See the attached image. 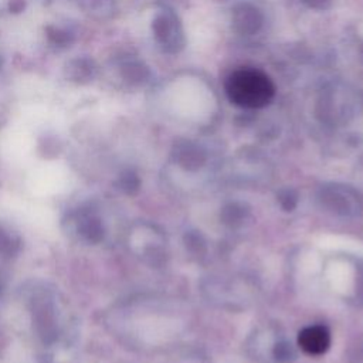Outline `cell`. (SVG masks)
Listing matches in <instances>:
<instances>
[{
	"label": "cell",
	"mask_w": 363,
	"mask_h": 363,
	"mask_svg": "<svg viewBox=\"0 0 363 363\" xmlns=\"http://www.w3.org/2000/svg\"><path fill=\"white\" fill-rule=\"evenodd\" d=\"M224 86L230 102L245 109L264 108L275 95L271 78L255 68L235 69L228 75Z\"/></svg>",
	"instance_id": "6da1fadb"
},
{
	"label": "cell",
	"mask_w": 363,
	"mask_h": 363,
	"mask_svg": "<svg viewBox=\"0 0 363 363\" xmlns=\"http://www.w3.org/2000/svg\"><path fill=\"white\" fill-rule=\"evenodd\" d=\"M320 208L342 218H356L363 213V197L352 186L343 183H325L316 191Z\"/></svg>",
	"instance_id": "7a4b0ae2"
},
{
	"label": "cell",
	"mask_w": 363,
	"mask_h": 363,
	"mask_svg": "<svg viewBox=\"0 0 363 363\" xmlns=\"http://www.w3.org/2000/svg\"><path fill=\"white\" fill-rule=\"evenodd\" d=\"M129 245L138 257L150 265H157L163 259L164 238L152 224H135L129 231Z\"/></svg>",
	"instance_id": "3957f363"
},
{
	"label": "cell",
	"mask_w": 363,
	"mask_h": 363,
	"mask_svg": "<svg viewBox=\"0 0 363 363\" xmlns=\"http://www.w3.org/2000/svg\"><path fill=\"white\" fill-rule=\"evenodd\" d=\"M33 326L44 345H52L58 339L57 315L52 299L47 294H37L31 298Z\"/></svg>",
	"instance_id": "277c9868"
},
{
	"label": "cell",
	"mask_w": 363,
	"mask_h": 363,
	"mask_svg": "<svg viewBox=\"0 0 363 363\" xmlns=\"http://www.w3.org/2000/svg\"><path fill=\"white\" fill-rule=\"evenodd\" d=\"M330 342V332L323 325H309L298 333V346L309 356L326 353Z\"/></svg>",
	"instance_id": "5b68a950"
},
{
	"label": "cell",
	"mask_w": 363,
	"mask_h": 363,
	"mask_svg": "<svg viewBox=\"0 0 363 363\" xmlns=\"http://www.w3.org/2000/svg\"><path fill=\"white\" fill-rule=\"evenodd\" d=\"M77 231L89 244H98L105 237L104 223L92 210H81L78 213Z\"/></svg>",
	"instance_id": "8992f818"
},
{
	"label": "cell",
	"mask_w": 363,
	"mask_h": 363,
	"mask_svg": "<svg viewBox=\"0 0 363 363\" xmlns=\"http://www.w3.org/2000/svg\"><path fill=\"white\" fill-rule=\"evenodd\" d=\"M64 71H65V77L69 81L85 84L92 81V78L96 75V65L94 64L92 60L82 57V58H75L67 62Z\"/></svg>",
	"instance_id": "52a82bcc"
},
{
	"label": "cell",
	"mask_w": 363,
	"mask_h": 363,
	"mask_svg": "<svg viewBox=\"0 0 363 363\" xmlns=\"http://www.w3.org/2000/svg\"><path fill=\"white\" fill-rule=\"evenodd\" d=\"M248 216H250V210L241 203H228L221 208V213H220V218L223 224L231 228L244 225Z\"/></svg>",
	"instance_id": "ba28073f"
},
{
	"label": "cell",
	"mask_w": 363,
	"mask_h": 363,
	"mask_svg": "<svg viewBox=\"0 0 363 363\" xmlns=\"http://www.w3.org/2000/svg\"><path fill=\"white\" fill-rule=\"evenodd\" d=\"M20 247H21L20 240L0 225V255L6 258H11L18 254Z\"/></svg>",
	"instance_id": "9c48e42d"
},
{
	"label": "cell",
	"mask_w": 363,
	"mask_h": 363,
	"mask_svg": "<svg viewBox=\"0 0 363 363\" xmlns=\"http://www.w3.org/2000/svg\"><path fill=\"white\" fill-rule=\"evenodd\" d=\"M271 357L277 363H289L295 359V350L289 342L285 339H278L272 345Z\"/></svg>",
	"instance_id": "30bf717a"
},
{
	"label": "cell",
	"mask_w": 363,
	"mask_h": 363,
	"mask_svg": "<svg viewBox=\"0 0 363 363\" xmlns=\"http://www.w3.org/2000/svg\"><path fill=\"white\" fill-rule=\"evenodd\" d=\"M118 186L119 189L126 193V194H135L139 191L140 189V180L138 177V174L132 170H126L123 172L119 179H118Z\"/></svg>",
	"instance_id": "8fae6325"
},
{
	"label": "cell",
	"mask_w": 363,
	"mask_h": 363,
	"mask_svg": "<svg viewBox=\"0 0 363 363\" xmlns=\"http://www.w3.org/2000/svg\"><path fill=\"white\" fill-rule=\"evenodd\" d=\"M277 199L284 211H292L298 204V193L291 187L281 189L277 194Z\"/></svg>",
	"instance_id": "7c38bea8"
},
{
	"label": "cell",
	"mask_w": 363,
	"mask_h": 363,
	"mask_svg": "<svg viewBox=\"0 0 363 363\" xmlns=\"http://www.w3.org/2000/svg\"><path fill=\"white\" fill-rule=\"evenodd\" d=\"M47 37L52 44H55L58 47H67L74 40L71 33L57 28V27H47Z\"/></svg>",
	"instance_id": "4fadbf2b"
},
{
	"label": "cell",
	"mask_w": 363,
	"mask_h": 363,
	"mask_svg": "<svg viewBox=\"0 0 363 363\" xmlns=\"http://www.w3.org/2000/svg\"><path fill=\"white\" fill-rule=\"evenodd\" d=\"M84 10L92 16H104L109 7V0H79Z\"/></svg>",
	"instance_id": "5bb4252c"
},
{
	"label": "cell",
	"mask_w": 363,
	"mask_h": 363,
	"mask_svg": "<svg viewBox=\"0 0 363 363\" xmlns=\"http://www.w3.org/2000/svg\"><path fill=\"white\" fill-rule=\"evenodd\" d=\"M186 247L191 251V252H199L201 254L204 250V241L201 238L200 234L197 233H189L186 234Z\"/></svg>",
	"instance_id": "9a60e30c"
},
{
	"label": "cell",
	"mask_w": 363,
	"mask_h": 363,
	"mask_svg": "<svg viewBox=\"0 0 363 363\" xmlns=\"http://www.w3.org/2000/svg\"><path fill=\"white\" fill-rule=\"evenodd\" d=\"M356 286H354V299L357 302H363V262H357L356 265Z\"/></svg>",
	"instance_id": "2e32d148"
},
{
	"label": "cell",
	"mask_w": 363,
	"mask_h": 363,
	"mask_svg": "<svg viewBox=\"0 0 363 363\" xmlns=\"http://www.w3.org/2000/svg\"><path fill=\"white\" fill-rule=\"evenodd\" d=\"M26 9V0H9V10L11 13H20Z\"/></svg>",
	"instance_id": "e0dca14e"
},
{
	"label": "cell",
	"mask_w": 363,
	"mask_h": 363,
	"mask_svg": "<svg viewBox=\"0 0 363 363\" xmlns=\"http://www.w3.org/2000/svg\"><path fill=\"white\" fill-rule=\"evenodd\" d=\"M43 363H52V360H50V359H43Z\"/></svg>",
	"instance_id": "ac0fdd59"
},
{
	"label": "cell",
	"mask_w": 363,
	"mask_h": 363,
	"mask_svg": "<svg viewBox=\"0 0 363 363\" xmlns=\"http://www.w3.org/2000/svg\"><path fill=\"white\" fill-rule=\"evenodd\" d=\"M1 288H3V284H1V278H0V292H1Z\"/></svg>",
	"instance_id": "d6986e66"
},
{
	"label": "cell",
	"mask_w": 363,
	"mask_h": 363,
	"mask_svg": "<svg viewBox=\"0 0 363 363\" xmlns=\"http://www.w3.org/2000/svg\"><path fill=\"white\" fill-rule=\"evenodd\" d=\"M0 67H1V58H0Z\"/></svg>",
	"instance_id": "ffe728a7"
}]
</instances>
